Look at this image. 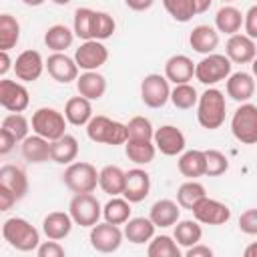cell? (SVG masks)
Returning a JSON list of instances; mask_svg holds the SVG:
<instances>
[{
  "mask_svg": "<svg viewBox=\"0 0 257 257\" xmlns=\"http://www.w3.org/2000/svg\"><path fill=\"white\" fill-rule=\"evenodd\" d=\"M231 64H233V62H231L225 54L211 52V54H205V58L195 64V74H193V76H195L201 84L213 86V84L225 80V78L231 74Z\"/></svg>",
  "mask_w": 257,
  "mask_h": 257,
  "instance_id": "obj_4",
  "label": "cell"
},
{
  "mask_svg": "<svg viewBox=\"0 0 257 257\" xmlns=\"http://www.w3.org/2000/svg\"><path fill=\"white\" fill-rule=\"evenodd\" d=\"M179 173L187 179H199L205 175V155L203 151H183L179 161H177Z\"/></svg>",
  "mask_w": 257,
  "mask_h": 257,
  "instance_id": "obj_30",
  "label": "cell"
},
{
  "mask_svg": "<svg viewBox=\"0 0 257 257\" xmlns=\"http://www.w3.org/2000/svg\"><path fill=\"white\" fill-rule=\"evenodd\" d=\"M197 90L195 86H191L189 82H183V84H175V88L171 90L169 94V100L175 104V108H181V110H189L197 104Z\"/></svg>",
  "mask_w": 257,
  "mask_h": 257,
  "instance_id": "obj_41",
  "label": "cell"
},
{
  "mask_svg": "<svg viewBox=\"0 0 257 257\" xmlns=\"http://www.w3.org/2000/svg\"><path fill=\"white\" fill-rule=\"evenodd\" d=\"M203 155H205V175L219 177L229 169V159L221 151L209 149V151H203Z\"/></svg>",
  "mask_w": 257,
  "mask_h": 257,
  "instance_id": "obj_45",
  "label": "cell"
},
{
  "mask_svg": "<svg viewBox=\"0 0 257 257\" xmlns=\"http://www.w3.org/2000/svg\"><path fill=\"white\" fill-rule=\"evenodd\" d=\"M223 2H233V0H223Z\"/></svg>",
  "mask_w": 257,
  "mask_h": 257,
  "instance_id": "obj_58",
  "label": "cell"
},
{
  "mask_svg": "<svg viewBox=\"0 0 257 257\" xmlns=\"http://www.w3.org/2000/svg\"><path fill=\"white\" fill-rule=\"evenodd\" d=\"M106 60L108 50L100 40H84L74 52V62L80 70H98Z\"/></svg>",
  "mask_w": 257,
  "mask_h": 257,
  "instance_id": "obj_13",
  "label": "cell"
},
{
  "mask_svg": "<svg viewBox=\"0 0 257 257\" xmlns=\"http://www.w3.org/2000/svg\"><path fill=\"white\" fill-rule=\"evenodd\" d=\"M195 74V62L185 54H175L165 62V78L173 84L189 82Z\"/></svg>",
  "mask_w": 257,
  "mask_h": 257,
  "instance_id": "obj_20",
  "label": "cell"
},
{
  "mask_svg": "<svg viewBox=\"0 0 257 257\" xmlns=\"http://www.w3.org/2000/svg\"><path fill=\"white\" fill-rule=\"evenodd\" d=\"M20 40V24L12 14H0V50H12Z\"/></svg>",
  "mask_w": 257,
  "mask_h": 257,
  "instance_id": "obj_37",
  "label": "cell"
},
{
  "mask_svg": "<svg viewBox=\"0 0 257 257\" xmlns=\"http://www.w3.org/2000/svg\"><path fill=\"white\" fill-rule=\"evenodd\" d=\"M225 80H227V84H225L227 94H229L233 100H237V102H247V100L253 98V94H255V80H253V76H251L249 72L239 70V72L229 74Z\"/></svg>",
  "mask_w": 257,
  "mask_h": 257,
  "instance_id": "obj_19",
  "label": "cell"
},
{
  "mask_svg": "<svg viewBox=\"0 0 257 257\" xmlns=\"http://www.w3.org/2000/svg\"><path fill=\"white\" fill-rule=\"evenodd\" d=\"M2 128H4L6 133H10V135L14 137V141L18 143V141H22V139L28 137L30 122H28V118H26L22 112H12V114H8V116L2 120Z\"/></svg>",
  "mask_w": 257,
  "mask_h": 257,
  "instance_id": "obj_42",
  "label": "cell"
},
{
  "mask_svg": "<svg viewBox=\"0 0 257 257\" xmlns=\"http://www.w3.org/2000/svg\"><path fill=\"white\" fill-rule=\"evenodd\" d=\"M203 237V229L199 225V221L193 219H185V221H177L175 223V235L173 239L177 241L179 247H191L195 243H199Z\"/></svg>",
  "mask_w": 257,
  "mask_h": 257,
  "instance_id": "obj_34",
  "label": "cell"
},
{
  "mask_svg": "<svg viewBox=\"0 0 257 257\" xmlns=\"http://www.w3.org/2000/svg\"><path fill=\"white\" fill-rule=\"evenodd\" d=\"M151 193V177L145 169H131L124 173V187L122 193L128 203H141Z\"/></svg>",
  "mask_w": 257,
  "mask_h": 257,
  "instance_id": "obj_15",
  "label": "cell"
},
{
  "mask_svg": "<svg viewBox=\"0 0 257 257\" xmlns=\"http://www.w3.org/2000/svg\"><path fill=\"white\" fill-rule=\"evenodd\" d=\"M243 26V14L235 6H221L215 14V30L225 32V34H237Z\"/></svg>",
  "mask_w": 257,
  "mask_h": 257,
  "instance_id": "obj_29",
  "label": "cell"
},
{
  "mask_svg": "<svg viewBox=\"0 0 257 257\" xmlns=\"http://www.w3.org/2000/svg\"><path fill=\"white\" fill-rule=\"evenodd\" d=\"M22 2H24L26 6H32V8H34V6H42L46 0H22Z\"/></svg>",
  "mask_w": 257,
  "mask_h": 257,
  "instance_id": "obj_56",
  "label": "cell"
},
{
  "mask_svg": "<svg viewBox=\"0 0 257 257\" xmlns=\"http://www.w3.org/2000/svg\"><path fill=\"white\" fill-rule=\"evenodd\" d=\"M207 195L205 187L201 183H197L195 179H189L187 183H183L179 189H177V205L181 209H193L203 197Z\"/></svg>",
  "mask_w": 257,
  "mask_h": 257,
  "instance_id": "obj_36",
  "label": "cell"
},
{
  "mask_svg": "<svg viewBox=\"0 0 257 257\" xmlns=\"http://www.w3.org/2000/svg\"><path fill=\"white\" fill-rule=\"evenodd\" d=\"M239 229L245 235H257V209H247L239 217Z\"/></svg>",
  "mask_w": 257,
  "mask_h": 257,
  "instance_id": "obj_47",
  "label": "cell"
},
{
  "mask_svg": "<svg viewBox=\"0 0 257 257\" xmlns=\"http://www.w3.org/2000/svg\"><path fill=\"white\" fill-rule=\"evenodd\" d=\"M0 229H2V227H0Z\"/></svg>",
  "mask_w": 257,
  "mask_h": 257,
  "instance_id": "obj_59",
  "label": "cell"
},
{
  "mask_svg": "<svg viewBox=\"0 0 257 257\" xmlns=\"http://www.w3.org/2000/svg\"><path fill=\"white\" fill-rule=\"evenodd\" d=\"M147 255L149 257H181V249L177 245V241L169 235H153V241L147 247Z\"/></svg>",
  "mask_w": 257,
  "mask_h": 257,
  "instance_id": "obj_39",
  "label": "cell"
},
{
  "mask_svg": "<svg viewBox=\"0 0 257 257\" xmlns=\"http://www.w3.org/2000/svg\"><path fill=\"white\" fill-rule=\"evenodd\" d=\"M163 6L177 22H189L197 14L193 0H163Z\"/></svg>",
  "mask_w": 257,
  "mask_h": 257,
  "instance_id": "obj_46",
  "label": "cell"
},
{
  "mask_svg": "<svg viewBox=\"0 0 257 257\" xmlns=\"http://www.w3.org/2000/svg\"><path fill=\"white\" fill-rule=\"evenodd\" d=\"M10 68H12V60H10L8 52L6 50H0V76H4Z\"/></svg>",
  "mask_w": 257,
  "mask_h": 257,
  "instance_id": "obj_54",
  "label": "cell"
},
{
  "mask_svg": "<svg viewBox=\"0 0 257 257\" xmlns=\"http://www.w3.org/2000/svg\"><path fill=\"white\" fill-rule=\"evenodd\" d=\"M191 211H193L195 221L203 225H225L231 219V209L217 199H209L207 195Z\"/></svg>",
  "mask_w": 257,
  "mask_h": 257,
  "instance_id": "obj_12",
  "label": "cell"
},
{
  "mask_svg": "<svg viewBox=\"0 0 257 257\" xmlns=\"http://www.w3.org/2000/svg\"><path fill=\"white\" fill-rule=\"evenodd\" d=\"M0 185L8 187L18 201L22 197H26V193H28V177L16 165H4V167H0Z\"/></svg>",
  "mask_w": 257,
  "mask_h": 257,
  "instance_id": "obj_26",
  "label": "cell"
},
{
  "mask_svg": "<svg viewBox=\"0 0 257 257\" xmlns=\"http://www.w3.org/2000/svg\"><path fill=\"white\" fill-rule=\"evenodd\" d=\"M78 157V141L72 135H62L50 141V161L58 165H70Z\"/></svg>",
  "mask_w": 257,
  "mask_h": 257,
  "instance_id": "obj_25",
  "label": "cell"
},
{
  "mask_svg": "<svg viewBox=\"0 0 257 257\" xmlns=\"http://www.w3.org/2000/svg\"><path fill=\"white\" fill-rule=\"evenodd\" d=\"M22 157L28 163H44L50 159V141L40 135H32L22 139Z\"/></svg>",
  "mask_w": 257,
  "mask_h": 257,
  "instance_id": "obj_31",
  "label": "cell"
},
{
  "mask_svg": "<svg viewBox=\"0 0 257 257\" xmlns=\"http://www.w3.org/2000/svg\"><path fill=\"white\" fill-rule=\"evenodd\" d=\"M32 131L34 135H40L46 141H54L58 137H62L66 133V118L60 110L50 108V106H42L38 110H34L32 114Z\"/></svg>",
  "mask_w": 257,
  "mask_h": 257,
  "instance_id": "obj_7",
  "label": "cell"
},
{
  "mask_svg": "<svg viewBox=\"0 0 257 257\" xmlns=\"http://www.w3.org/2000/svg\"><path fill=\"white\" fill-rule=\"evenodd\" d=\"M76 90L88 100H98L106 92V78L96 70H84L80 76H76Z\"/></svg>",
  "mask_w": 257,
  "mask_h": 257,
  "instance_id": "obj_21",
  "label": "cell"
},
{
  "mask_svg": "<svg viewBox=\"0 0 257 257\" xmlns=\"http://www.w3.org/2000/svg\"><path fill=\"white\" fill-rule=\"evenodd\" d=\"M126 139H137V141H153V124L145 116H133L126 124Z\"/></svg>",
  "mask_w": 257,
  "mask_h": 257,
  "instance_id": "obj_44",
  "label": "cell"
},
{
  "mask_svg": "<svg viewBox=\"0 0 257 257\" xmlns=\"http://www.w3.org/2000/svg\"><path fill=\"white\" fill-rule=\"evenodd\" d=\"M169 94H171V86L169 80L157 72L147 74L141 82V100L149 106V108H163L169 102Z\"/></svg>",
  "mask_w": 257,
  "mask_h": 257,
  "instance_id": "obj_9",
  "label": "cell"
},
{
  "mask_svg": "<svg viewBox=\"0 0 257 257\" xmlns=\"http://www.w3.org/2000/svg\"><path fill=\"white\" fill-rule=\"evenodd\" d=\"M90 247L98 253H114L122 243V231L112 223H96L90 227Z\"/></svg>",
  "mask_w": 257,
  "mask_h": 257,
  "instance_id": "obj_10",
  "label": "cell"
},
{
  "mask_svg": "<svg viewBox=\"0 0 257 257\" xmlns=\"http://www.w3.org/2000/svg\"><path fill=\"white\" fill-rule=\"evenodd\" d=\"M231 133L243 145L257 143V106L253 102H241V106L233 112Z\"/></svg>",
  "mask_w": 257,
  "mask_h": 257,
  "instance_id": "obj_5",
  "label": "cell"
},
{
  "mask_svg": "<svg viewBox=\"0 0 257 257\" xmlns=\"http://www.w3.org/2000/svg\"><path fill=\"white\" fill-rule=\"evenodd\" d=\"M62 181L72 193H92L98 185V171L94 165L84 161L70 163L62 175Z\"/></svg>",
  "mask_w": 257,
  "mask_h": 257,
  "instance_id": "obj_8",
  "label": "cell"
},
{
  "mask_svg": "<svg viewBox=\"0 0 257 257\" xmlns=\"http://www.w3.org/2000/svg\"><path fill=\"white\" fill-rule=\"evenodd\" d=\"M211 4H213V0H193V6H195V12L197 14L207 12L211 8Z\"/></svg>",
  "mask_w": 257,
  "mask_h": 257,
  "instance_id": "obj_55",
  "label": "cell"
},
{
  "mask_svg": "<svg viewBox=\"0 0 257 257\" xmlns=\"http://www.w3.org/2000/svg\"><path fill=\"white\" fill-rule=\"evenodd\" d=\"M153 235H155V225L149 217H133L124 223L122 237H126L135 245H143V243L151 241Z\"/></svg>",
  "mask_w": 257,
  "mask_h": 257,
  "instance_id": "obj_28",
  "label": "cell"
},
{
  "mask_svg": "<svg viewBox=\"0 0 257 257\" xmlns=\"http://www.w3.org/2000/svg\"><path fill=\"white\" fill-rule=\"evenodd\" d=\"M68 215H70V219H72L74 225L92 227L102 217V207H100L98 199L92 193H76L70 199Z\"/></svg>",
  "mask_w": 257,
  "mask_h": 257,
  "instance_id": "obj_6",
  "label": "cell"
},
{
  "mask_svg": "<svg viewBox=\"0 0 257 257\" xmlns=\"http://www.w3.org/2000/svg\"><path fill=\"white\" fill-rule=\"evenodd\" d=\"M14 145H16L14 137H12L10 133H6L4 128H0V157H2V155H8V153H12Z\"/></svg>",
  "mask_w": 257,
  "mask_h": 257,
  "instance_id": "obj_51",
  "label": "cell"
},
{
  "mask_svg": "<svg viewBox=\"0 0 257 257\" xmlns=\"http://www.w3.org/2000/svg\"><path fill=\"white\" fill-rule=\"evenodd\" d=\"M92 116V104L88 98L84 96H72L66 100L64 104V118L66 122L74 124V126H86V122Z\"/></svg>",
  "mask_w": 257,
  "mask_h": 257,
  "instance_id": "obj_27",
  "label": "cell"
},
{
  "mask_svg": "<svg viewBox=\"0 0 257 257\" xmlns=\"http://www.w3.org/2000/svg\"><path fill=\"white\" fill-rule=\"evenodd\" d=\"M227 102L219 88H207L197 98V120L203 128L215 131L225 122Z\"/></svg>",
  "mask_w": 257,
  "mask_h": 257,
  "instance_id": "obj_2",
  "label": "cell"
},
{
  "mask_svg": "<svg viewBox=\"0 0 257 257\" xmlns=\"http://www.w3.org/2000/svg\"><path fill=\"white\" fill-rule=\"evenodd\" d=\"M30 104L28 88L16 80L2 78L0 80V106L8 112H24Z\"/></svg>",
  "mask_w": 257,
  "mask_h": 257,
  "instance_id": "obj_11",
  "label": "cell"
},
{
  "mask_svg": "<svg viewBox=\"0 0 257 257\" xmlns=\"http://www.w3.org/2000/svg\"><path fill=\"white\" fill-rule=\"evenodd\" d=\"M2 237L4 241L16 249V251H22V253H28V251H36L38 243H40V233L34 225H30L26 219L22 217H10L2 223Z\"/></svg>",
  "mask_w": 257,
  "mask_h": 257,
  "instance_id": "obj_1",
  "label": "cell"
},
{
  "mask_svg": "<svg viewBox=\"0 0 257 257\" xmlns=\"http://www.w3.org/2000/svg\"><path fill=\"white\" fill-rule=\"evenodd\" d=\"M50 2H54L56 6H66V4H70V0H50Z\"/></svg>",
  "mask_w": 257,
  "mask_h": 257,
  "instance_id": "obj_57",
  "label": "cell"
},
{
  "mask_svg": "<svg viewBox=\"0 0 257 257\" xmlns=\"http://www.w3.org/2000/svg\"><path fill=\"white\" fill-rule=\"evenodd\" d=\"M116 28V22L110 14L106 12H100V10H94V24H92V40H106L112 36Z\"/></svg>",
  "mask_w": 257,
  "mask_h": 257,
  "instance_id": "obj_43",
  "label": "cell"
},
{
  "mask_svg": "<svg viewBox=\"0 0 257 257\" xmlns=\"http://www.w3.org/2000/svg\"><path fill=\"white\" fill-rule=\"evenodd\" d=\"M181 217V207L171 199H159L149 211V219L155 227H173Z\"/></svg>",
  "mask_w": 257,
  "mask_h": 257,
  "instance_id": "obj_23",
  "label": "cell"
},
{
  "mask_svg": "<svg viewBox=\"0 0 257 257\" xmlns=\"http://www.w3.org/2000/svg\"><path fill=\"white\" fill-rule=\"evenodd\" d=\"M74 40V32L64 24H54L44 32V44L54 52H64Z\"/></svg>",
  "mask_w": 257,
  "mask_h": 257,
  "instance_id": "obj_35",
  "label": "cell"
},
{
  "mask_svg": "<svg viewBox=\"0 0 257 257\" xmlns=\"http://www.w3.org/2000/svg\"><path fill=\"white\" fill-rule=\"evenodd\" d=\"M98 187L114 197V195H120L122 193V187H124V171L116 165H106L98 171Z\"/></svg>",
  "mask_w": 257,
  "mask_h": 257,
  "instance_id": "obj_33",
  "label": "cell"
},
{
  "mask_svg": "<svg viewBox=\"0 0 257 257\" xmlns=\"http://www.w3.org/2000/svg\"><path fill=\"white\" fill-rule=\"evenodd\" d=\"M36 255H38V257H62V255H64V247H62L58 241L50 239V241L38 243Z\"/></svg>",
  "mask_w": 257,
  "mask_h": 257,
  "instance_id": "obj_48",
  "label": "cell"
},
{
  "mask_svg": "<svg viewBox=\"0 0 257 257\" xmlns=\"http://www.w3.org/2000/svg\"><path fill=\"white\" fill-rule=\"evenodd\" d=\"M124 4L135 12H145L155 4V0H124Z\"/></svg>",
  "mask_w": 257,
  "mask_h": 257,
  "instance_id": "obj_53",
  "label": "cell"
},
{
  "mask_svg": "<svg viewBox=\"0 0 257 257\" xmlns=\"http://www.w3.org/2000/svg\"><path fill=\"white\" fill-rule=\"evenodd\" d=\"M225 56L235 62V64H249L253 62L255 54H257V46H255V40L245 36V34H231L229 40H227V46H225Z\"/></svg>",
  "mask_w": 257,
  "mask_h": 257,
  "instance_id": "obj_18",
  "label": "cell"
},
{
  "mask_svg": "<svg viewBox=\"0 0 257 257\" xmlns=\"http://www.w3.org/2000/svg\"><path fill=\"white\" fill-rule=\"evenodd\" d=\"M72 219L68 213L64 211H52L48 213L44 219H42V231L48 239H54V241H60L64 237L70 235L72 231Z\"/></svg>",
  "mask_w": 257,
  "mask_h": 257,
  "instance_id": "obj_24",
  "label": "cell"
},
{
  "mask_svg": "<svg viewBox=\"0 0 257 257\" xmlns=\"http://www.w3.org/2000/svg\"><path fill=\"white\" fill-rule=\"evenodd\" d=\"M16 201H18V199L14 197V193H12L8 187L0 185V213L10 211V209L14 207V203H16Z\"/></svg>",
  "mask_w": 257,
  "mask_h": 257,
  "instance_id": "obj_50",
  "label": "cell"
},
{
  "mask_svg": "<svg viewBox=\"0 0 257 257\" xmlns=\"http://www.w3.org/2000/svg\"><path fill=\"white\" fill-rule=\"evenodd\" d=\"M153 145L161 155L165 157H177L185 151V135L173 126V124H163L153 133Z\"/></svg>",
  "mask_w": 257,
  "mask_h": 257,
  "instance_id": "obj_14",
  "label": "cell"
},
{
  "mask_svg": "<svg viewBox=\"0 0 257 257\" xmlns=\"http://www.w3.org/2000/svg\"><path fill=\"white\" fill-rule=\"evenodd\" d=\"M16 78L22 82H34L40 78L42 70H44V60L42 54L38 50H24L16 56L14 64H12Z\"/></svg>",
  "mask_w": 257,
  "mask_h": 257,
  "instance_id": "obj_16",
  "label": "cell"
},
{
  "mask_svg": "<svg viewBox=\"0 0 257 257\" xmlns=\"http://www.w3.org/2000/svg\"><path fill=\"white\" fill-rule=\"evenodd\" d=\"M86 135L92 143L100 145H124L126 141V126L118 120H112L104 114L90 116L86 122Z\"/></svg>",
  "mask_w": 257,
  "mask_h": 257,
  "instance_id": "obj_3",
  "label": "cell"
},
{
  "mask_svg": "<svg viewBox=\"0 0 257 257\" xmlns=\"http://www.w3.org/2000/svg\"><path fill=\"white\" fill-rule=\"evenodd\" d=\"M187 257H211L213 255V249L207 247V245H201V243H195L191 247H187Z\"/></svg>",
  "mask_w": 257,
  "mask_h": 257,
  "instance_id": "obj_52",
  "label": "cell"
},
{
  "mask_svg": "<svg viewBox=\"0 0 257 257\" xmlns=\"http://www.w3.org/2000/svg\"><path fill=\"white\" fill-rule=\"evenodd\" d=\"M124 155L135 165H149V163H153V159L157 155V149H155L153 141L126 139L124 141Z\"/></svg>",
  "mask_w": 257,
  "mask_h": 257,
  "instance_id": "obj_32",
  "label": "cell"
},
{
  "mask_svg": "<svg viewBox=\"0 0 257 257\" xmlns=\"http://www.w3.org/2000/svg\"><path fill=\"white\" fill-rule=\"evenodd\" d=\"M189 44L199 54H211L219 46V32L209 24H199L191 30Z\"/></svg>",
  "mask_w": 257,
  "mask_h": 257,
  "instance_id": "obj_22",
  "label": "cell"
},
{
  "mask_svg": "<svg viewBox=\"0 0 257 257\" xmlns=\"http://www.w3.org/2000/svg\"><path fill=\"white\" fill-rule=\"evenodd\" d=\"M44 68L48 70V74H50L56 82H62V84L72 82V80H76V76H78V66H76L74 58L66 56L64 52H52V54L46 58Z\"/></svg>",
  "mask_w": 257,
  "mask_h": 257,
  "instance_id": "obj_17",
  "label": "cell"
},
{
  "mask_svg": "<svg viewBox=\"0 0 257 257\" xmlns=\"http://www.w3.org/2000/svg\"><path fill=\"white\" fill-rule=\"evenodd\" d=\"M92 24H94V10L92 8H76L72 32L80 40H92Z\"/></svg>",
  "mask_w": 257,
  "mask_h": 257,
  "instance_id": "obj_40",
  "label": "cell"
},
{
  "mask_svg": "<svg viewBox=\"0 0 257 257\" xmlns=\"http://www.w3.org/2000/svg\"><path fill=\"white\" fill-rule=\"evenodd\" d=\"M243 28H245V36L253 40L257 38V6H251L247 14H243Z\"/></svg>",
  "mask_w": 257,
  "mask_h": 257,
  "instance_id": "obj_49",
  "label": "cell"
},
{
  "mask_svg": "<svg viewBox=\"0 0 257 257\" xmlns=\"http://www.w3.org/2000/svg\"><path fill=\"white\" fill-rule=\"evenodd\" d=\"M131 203L126 199H120V197H112L104 207H102V217L106 223H112V225H122L131 219Z\"/></svg>",
  "mask_w": 257,
  "mask_h": 257,
  "instance_id": "obj_38",
  "label": "cell"
}]
</instances>
